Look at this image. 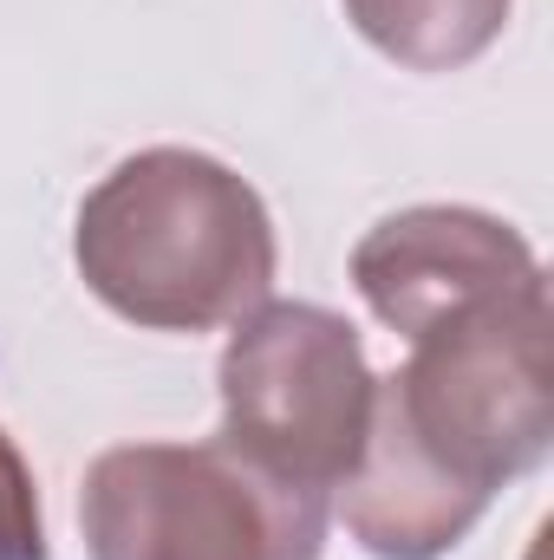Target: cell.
<instances>
[{
  "label": "cell",
  "instance_id": "cell-1",
  "mask_svg": "<svg viewBox=\"0 0 554 560\" xmlns=\"http://www.w3.org/2000/svg\"><path fill=\"white\" fill-rule=\"evenodd\" d=\"M549 287H535L412 339L372 392L333 509L372 560H443L509 482L549 463Z\"/></svg>",
  "mask_w": 554,
  "mask_h": 560
},
{
  "label": "cell",
  "instance_id": "cell-2",
  "mask_svg": "<svg viewBox=\"0 0 554 560\" xmlns=\"http://www.w3.org/2000/svg\"><path fill=\"white\" fill-rule=\"evenodd\" d=\"M72 261L99 306L143 332H216L275 293V215L222 156L157 143L125 156L72 229Z\"/></svg>",
  "mask_w": 554,
  "mask_h": 560
},
{
  "label": "cell",
  "instance_id": "cell-3",
  "mask_svg": "<svg viewBox=\"0 0 554 560\" xmlns=\"http://www.w3.org/2000/svg\"><path fill=\"white\" fill-rule=\"evenodd\" d=\"M333 502L209 443H118L79 482L92 560H320Z\"/></svg>",
  "mask_w": 554,
  "mask_h": 560
},
{
  "label": "cell",
  "instance_id": "cell-4",
  "mask_svg": "<svg viewBox=\"0 0 554 560\" xmlns=\"http://www.w3.org/2000/svg\"><path fill=\"white\" fill-rule=\"evenodd\" d=\"M222 443L262 463L268 476L313 489L333 502L339 476L353 469L379 372L353 319L313 300H262L235 319L222 365Z\"/></svg>",
  "mask_w": 554,
  "mask_h": 560
},
{
  "label": "cell",
  "instance_id": "cell-5",
  "mask_svg": "<svg viewBox=\"0 0 554 560\" xmlns=\"http://www.w3.org/2000/svg\"><path fill=\"white\" fill-rule=\"evenodd\" d=\"M353 287L372 306V319L412 346L489 300L549 287V275L503 215L424 202V209H399L379 229H366V242L353 248Z\"/></svg>",
  "mask_w": 554,
  "mask_h": 560
},
{
  "label": "cell",
  "instance_id": "cell-6",
  "mask_svg": "<svg viewBox=\"0 0 554 560\" xmlns=\"http://www.w3.org/2000/svg\"><path fill=\"white\" fill-rule=\"evenodd\" d=\"M516 0H346L353 33L405 72H457L483 59Z\"/></svg>",
  "mask_w": 554,
  "mask_h": 560
},
{
  "label": "cell",
  "instance_id": "cell-7",
  "mask_svg": "<svg viewBox=\"0 0 554 560\" xmlns=\"http://www.w3.org/2000/svg\"><path fill=\"white\" fill-rule=\"evenodd\" d=\"M0 560H46L39 482H33V469L7 430H0Z\"/></svg>",
  "mask_w": 554,
  "mask_h": 560
}]
</instances>
